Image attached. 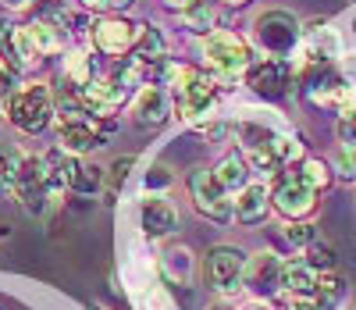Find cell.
Instances as JSON below:
<instances>
[{"mask_svg":"<svg viewBox=\"0 0 356 310\" xmlns=\"http://www.w3.org/2000/svg\"><path fill=\"white\" fill-rule=\"evenodd\" d=\"M164 75H168L171 93H175L178 118L196 121V125L211 118V111L218 107V82L211 75L186 68V65H164Z\"/></svg>","mask_w":356,"mask_h":310,"instance_id":"obj_1","label":"cell"},{"mask_svg":"<svg viewBox=\"0 0 356 310\" xmlns=\"http://www.w3.org/2000/svg\"><path fill=\"white\" fill-rule=\"evenodd\" d=\"M65 189L50 178V168L40 153H25L18 164V178L11 185V196L18 200V207L29 214V218H43V214L57 203Z\"/></svg>","mask_w":356,"mask_h":310,"instance_id":"obj_2","label":"cell"},{"mask_svg":"<svg viewBox=\"0 0 356 310\" xmlns=\"http://www.w3.org/2000/svg\"><path fill=\"white\" fill-rule=\"evenodd\" d=\"M4 114L18 132L40 136L43 129L54 125V93H50V86H43V82L15 86L11 97L4 100Z\"/></svg>","mask_w":356,"mask_h":310,"instance_id":"obj_3","label":"cell"},{"mask_svg":"<svg viewBox=\"0 0 356 310\" xmlns=\"http://www.w3.org/2000/svg\"><path fill=\"white\" fill-rule=\"evenodd\" d=\"M203 61L218 86L239 82L243 72H250V65H253V50L243 36L228 33V29H214L211 36H203Z\"/></svg>","mask_w":356,"mask_h":310,"instance_id":"obj_4","label":"cell"},{"mask_svg":"<svg viewBox=\"0 0 356 310\" xmlns=\"http://www.w3.org/2000/svg\"><path fill=\"white\" fill-rule=\"evenodd\" d=\"M243 271H246V257L235 246H214L203 257V282L218 296H235L243 289Z\"/></svg>","mask_w":356,"mask_h":310,"instance_id":"obj_5","label":"cell"},{"mask_svg":"<svg viewBox=\"0 0 356 310\" xmlns=\"http://www.w3.org/2000/svg\"><path fill=\"white\" fill-rule=\"evenodd\" d=\"M139 33L143 25L139 22H129V18H118V15H107L100 22L89 25V40H93V47L107 57H125L136 50L139 43Z\"/></svg>","mask_w":356,"mask_h":310,"instance_id":"obj_6","label":"cell"},{"mask_svg":"<svg viewBox=\"0 0 356 310\" xmlns=\"http://www.w3.org/2000/svg\"><path fill=\"white\" fill-rule=\"evenodd\" d=\"M189 193H193V207L203 214L207 222H218V225L232 222V200L221 189V182L214 178V171L196 168L189 175Z\"/></svg>","mask_w":356,"mask_h":310,"instance_id":"obj_7","label":"cell"},{"mask_svg":"<svg viewBox=\"0 0 356 310\" xmlns=\"http://www.w3.org/2000/svg\"><path fill=\"white\" fill-rule=\"evenodd\" d=\"M253 36H257L260 50L278 57V54H289L296 47V40H300V22L289 11H264L253 25Z\"/></svg>","mask_w":356,"mask_h":310,"instance_id":"obj_8","label":"cell"},{"mask_svg":"<svg viewBox=\"0 0 356 310\" xmlns=\"http://www.w3.org/2000/svg\"><path fill=\"white\" fill-rule=\"evenodd\" d=\"M57 146L72 157H82V153L97 150L104 143V129L97 125L93 114H79V118H57Z\"/></svg>","mask_w":356,"mask_h":310,"instance_id":"obj_9","label":"cell"},{"mask_svg":"<svg viewBox=\"0 0 356 310\" xmlns=\"http://www.w3.org/2000/svg\"><path fill=\"white\" fill-rule=\"evenodd\" d=\"M271 203L285 214V218L300 222V218H307V214H314V207H317V189H310L300 175H285V178L275 182Z\"/></svg>","mask_w":356,"mask_h":310,"instance_id":"obj_10","label":"cell"},{"mask_svg":"<svg viewBox=\"0 0 356 310\" xmlns=\"http://www.w3.org/2000/svg\"><path fill=\"white\" fill-rule=\"evenodd\" d=\"M36 50L25 36V25H15L11 18H0V65L8 72H25L36 65Z\"/></svg>","mask_w":356,"mask_h":310,"instance_id":"obj_11","label":"cell"},{"mask_svg":"<svg viewBox=\"0 0 356 310\" xmlns=\"http://www.w3.org/2000/svg\"><path fill=\"white\" fill-rule=\"evenodd\" d=\"M79 97H82V107L93 118H107V114H114L118 107L129 100V86L118 75L114 79H93L89 86L79 89Z\"/></svg>","mask_w":356,"mask_h":310,"instance_id":"obj_12","label":"cell"},{"mask_svg":"<svg viewBox=\"0 0 356 310\" xmlns=\"http://www.w3.org/2000/svg\"><path fill=\"white\" fill-rule=\"evenodd\" d=\"M246 82L260 100H282L289 93V65L278 61V57L257 61V65H250V72H246Z\"/></svg>","mask_w":356,"mask_h":310,"instance_id":"obj_13","label":"cell"},{"mask_svg":"<svg viewBox=\"0 0 356 310\" xmlns=\"http://www.w3.org/2000/svg\"><path fill=\"white\" fill-rule=\"evenodd\" d=\"M139 228L150 239H164L178 228V210L164 193H146L139 203Z\"/></svg>","mask_w":356,"mask_h":310,"instance_id":"obj_14","label":"cell"},{"mask_svg":"<svg viewBox=\"0 0 356 310\" xmlns=\"http://www.w3.org/2000/svg\"><path fill=\"white\" fill-rule=\"evenodd\" d=\"M243 286L253 296H271L282 289V261L275 254H257L253 261H246L243 271Z\"/></svg>","mask_w":356,"mask_h":310,"instance_id":"obj_15","label":"cell"},{"mask_svg":"<svg viewBox=\"0 0 356 310\" xmlns=\"http://www.w3.org/2000/svg\"><path fill=\"white\" fill-rule=\"evenodd\" d=\"M171 114V97L154 86V82H146L139 93H136V100H132V118H136V125H161V121Z\"/></svg>","mask_w":356,"mask_h":310,"instance_id":"obj_16","label":"cell"},{"mask_svg":"<svg viewBox=\"0 0 356 310\" xmlns=\"http://www.w3.org/2000/svg\"><path fill=\"white\" fill-rule=\"evenodd\" d=\"M267 207H271V193L264 189V185H246V189L235 193L232 200V218L239 225H260L267 218Z\"/></svg>","mask_w":356,"mask_h":310,"instance_id":"obj_17","label":"cell"},{"mask_svg":"<svg viewBox=\"0 0 356 310\" xmlns=\"http://www.w3.org/2000/svg\"><path fill=\"white\" fill-rule=\"evenodd\" d=\"M25 36H29V43H33L36 57H50V54H61L65 50V25L57 22V18H50V15L29 22L25 25Z\"/></svg>","mask_w":356,"mask_h":310,"instance_id":"obj_18","label":"cell"},{"mask_svg":"<svg viewBox=\"0 0 356 310\" xmlns=\"http://www.w3.org/2000/svg\"><path fill=\"white\" fill-rule=\"evenodd\" d=\"M161 274L168 278L171 286H193V274H196V257L189 246L182 242H171L161 250Z\"/></svg>","mask_w":356,"mask_h":310,"instance_id":"obj_19","label":"cell"},{"mask_svg":"<svg viewBox=\"0 0 356 310\" xmlns=\"http://www.w3.org/2000/svg\"><path fill=\"white\" fill-rule=\"evenodd\" d=\"M282 289L296 300H307L317 289V268H310L307 257H292L282 261Z\"/></svg>","mask_w":356,"mask_h":310,"instance_id":"obj_20","label":"cell"},{"mask_svg":"<svg viewBox=\"0 0 356 310\" xmlns=\"http://www.w3.org/2000/svg\"><path fill=\"white\" fill-rule=\"evenodd\" d=\"M214 178L221 182L225 193L246 189V185H250V164H246V157H243V153H228V157H221L218 168H214Z\"/></svg>","mask_w":356,"mask_h":310,"instance_id":"obj_21","label":"cell"},{"mask_svg":"<svg viewBox=\"0 0 356 310\" xmlns=\"http://www.w3.org/2000/svg\"><path fill=\"white\" fill-rule=\"evenodd\" d=\"M182 25L189 29V33L211 36L214 25H218V4L214 0H193L189 8H182Z\"/></svg>","mask_w":356,"mask_h":310,"instance_id":"obj_22","label":"cell"},{"mask_svg":"<svg viewBox=\"0 0 356 310\" xmlns=\"http://www.w3.org/2000/svg\"><path fill=\"white\" fill-rule=\"evenodd\" d=\"M97 75H93V61H89V54L86 50H68L65 54V82L68 86H75V89H82V86H89Z\"/></svg>","mask_w":356,"mask_h":310,"instance_id":"obj_23","label":"cell"},{"mask_svg":"<svg viewBox=\"0 0 356 310\" xmlns=\"http://www.w3.org/2000/svg\"><path fill=\"white\" fill-rule=\"evenodd\" d=\"M104 178H107L104 168H97V164H82V161H79L75 178H72L68 189H72V193H82V196H93V193L104 189Z\"/></svg>","mask_w":356,"mask_h":310,"instance_id":"obj_24","label":"cell"},{"mask_svg":"<svg viewBox=\"0 0 356 310\" xmlns=\"http://www.w3.org/2000/svg\"><path fill=\"white\" fill-rule=\"evenodd\" d=\"M346 296V278L342 274H317V289H314V300L328 310V307H335L339 300Z\"/></svg>","mask_w":356,"mask_h":310,"instance_id":"obj_25","label":"cell"},{"mask_svg":"<svg viewBox=\"0 0 356 310\" xmlns=\"http://www.w3.org/2000/svg\"><path fill=\"white\" fill-rule=\"evenodd\" d=\"M25 153L8 146V143H0V193H11V185L18 178V164H22Z\"/></svg>","mask_w":356,"mask_h":310,"instance_id":"obj_26","label":"cell"},{"mask_svg":"<svg viewBox=\"0 0 356 310\" xmlns=\"http://www.w3.org/2000/svg\"><path fill=\"white\" fill-rule=\"evenodd\" d=\"M296 175H300V178L310 185V189H328V185H332V171H328V164L317 161V157H307Z\"/></svg>","mask_w":356,"mask_h":310,"instance_id":"obj_27","label":"cell"},{"mask_svg":"<svg viewBox=\"0 0 356 310\" xmlns=\"http://www.w3.org/2000/svg\"><path fill=\"white\" fill-rule=\"evenodd\" d=\"M132 168H136V157H118V161L111 164V171H107V178H104V182H107V200H114L118 193L125 189Z\"/></svg>","mask_w":356,"mask_h":310,"instance_id":"obj_28","label":"cell"},{"mask_svg":"<svg viewBox=\"0 0 356 310\" xmlns=\"http://www.w3.org/2000/svg\"><path fill=\"white\" fill-rule=\"evenodd\" d=\"M282 232H285V242H289V246H300V250H307L310 242H317V232H314V225H307V222H292V225H285Z\"/></svg>","mask_w":356,"mask_h":310,"instance_id":"obj_29","label":"cell"},{"mask_svg":"<svg viewBox=\"0 0 356 310\" xmlns=\"http://www.w3.org/2000/svg\"><path fill=\"white\" fill-rule=\"evenodd\" d=\"M168 185H171V171L164 168V164H154L150 171H146V178H143V189L146 193H161V189H168Z\"/></svg>","mask_w":356,"mask_h":310,"instance_id":"obj_30","label":"cell"},{"mask_svg":"<svg viewBox=\"0 0 356 310\" xmlns=\"http://www.w3.org/2000/svg\"><path fill=\"white\" fill-rule=\"evenodd\" d=\"M307 261H310V268H332V250L328 246H321V242H310L307 246Z\"/></svg>","mask_w":356,"mask_h":310,"instance_id":"obj_31","label":"cell"},{"mask_svg":"<svg viewBox=\"0 0 356 310\" xmlns=\"http://www.w3.org/2000/svg\"><path fill=\"white\" fill-rule=\"evenodd\" d=\"M335 168H339V175H342V178H356V150H353V146H346V150L339 153Z\"/></svg>","mask_w":356,"mask_h":310,"instance_id":"obj_32","label":"cell"},{"mask_svg":"<svg viewBox=\"0 0 356 310\" xmlns=\"http://www.w3.org/2000/svg\"><path fill=\"white\" fill-rule=\"evenodd\" d=\"M82 8H89V11H104V15H111V11H122L129 0H79Z\"/></svg>","mask_w":356,"mask_h":310,"instance_id":"obj_33","label":"cell"},{"mask_svg":"<svg viewBox=\"0 0 356 310\" xmlns=\"http://www.w3.org/2000/svg\"><path fill=\"white\" fill-rule=\"evenodd\" d=\"M342 139H346V143H349V146L356 150V114L342 121Z\"/></svg>","mask_w":356,"mask_h":310,"instance_id":"obj_34","label":"cell"},{"mask_svg":"<svg viewBox=\"0 0 356 310\" xmlns=\"http://www.w3.org/2000/svg\"><path fill=\"white\" fill-rule=\"evenodd\" d=\"M289 310H324V307H321L317 300H310V296H307V300H292V307H289Z\"/></svg>","mask_w":356,"mask_h":310,"instance_id":"obj_35","label":"cell"},{"mask_svg":"<svg viewBox=\"0 0 356 310\" xmlns=\"http://www.w3.org/2000/svg\"><path fill=\"white\" fill-rule=\"evenodd\" d=\"M164 4H168V8H175V11H182V8H189V4H193V0H164Z\"/></svg>","mask_w":356,"mask_h":310,"instance_id":"obj_36","label":"cell"},{"mask_svg":"<svg viewBox=\"0 0 356 310\" xmlns=\"http://www.w3.org/2000/svg\"><path fill=\"white\" fill-rule=\"evenodd\" d=\"M0 4H4V8H25L29 0H0Z\"/></svg>","mask_w":356,"mask_h":310,"instance_id":"obj_37","label":"cell"},{"mask_svg":"<svg viewBox=\"0 0 356 310\" xmlns=\"http://www.w3.org/2000/svg\"><path fill=\"white\" fill-rule=\"evenodd\" d=\"M225 4H232V8H243V4H250V0H225Z\"/></svg>","mask_w":356,"mask_h":310,"instance_id":"obj_38","label":"cell"},{"mask_svg":"<svg viewBox=\"0 0 356 310\" xmlns=\"http://www.w3.org/2000/svg\"><path fill=\"white\" fill-rule=\"evenodd\" d=\"M207 310H232V307H225V303H214V307H207Z\"/></svg>","mask_w":356,"mask_h":310,"instance_id":"obj_39","label":"cell"},{"mask_svg":"<svg viewBox=\"0 0 356 310\" xmlns=\"http://www.w3.org/2000/svg\"><path fill=\"white\" fill-rule=\"evenodd\" d=\"M246 310H267V307H264V303H253V307H246Z\"/></svg>","mask_w":356,"mask_h":310,"instance_id":"obj_40","label":"cell"},{"mask_svg":"<svg viewBox=\"0 0 356 310\" xmlns=\"http://www.w3.org/2000/svg\"><path fill=\"white\" fill-rule=\"evenodd\" d=\"M349 68H353V72H356V57H353V61H349Z\"/></svg>","mask_w":356,"mask_h":310,"instance_id":"obj_41","label":"cell"},{"mask_svg":"<svg viewBox=\"0 0 356 310\" xmlns=\"http://www.w3.org/2000/svg\"><path fill=\"white\" fill-rule=\"evenodd\" d=\"M0 235H4V228H0Z\"/></svg>","mask_w":356,"mask_h":310,"instance_id":"obj_42","label":"cell"},{"mask_svg":"<svg viewBox=\"0 0 356 310\" xmlns=\"http://www.w3.org/2000/svg\"><path fill=\"white\" fill-rule=\"evenodd\" d=\"M353 310H356V307H353Z\"/></svg>","mask_w":356,"mask_h":310,"instance_id":"obj_43","label":"cell"}]
</instances>
